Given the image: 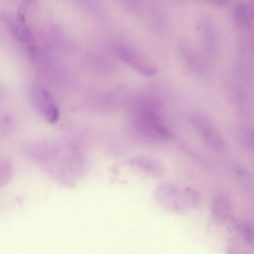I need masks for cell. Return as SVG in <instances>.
Listing matches in <instances>:
<instances>
[{"mask_svg": "<svg viewBox=\"0 0 254 254\" xmlns=\"http://www.w3.org/2000/svg\"><path fill=\"white\" fill-rule=\"evenodd\" d=\"M123 61L138 72L146 76H151L157 72L156 65L144 56L129 49L121 51Z\"/></svg>", "mask_w": 254, "mask_h": 254, "instance_id": "4", "label": "cell"}, {"mask_svg": "<svg viewBox=\"0 0 254 254\" xmlns=\"http://www.w3.org/2000/svg\"><path fill=\"white\" fill-rule=\"evenodd\" d=\"M161 105L155 97L142 101L139 109L137 126L140 132L149 138L161 141L170 140L174 135L162 123Z\"/></svg>", "mask_w": 254, "mask_h": 254, "instance_id": "1", "label": "cell"}, {"mask_svg": "<svg viewBox=\"0 0 254 254\" xmlns=\"http://www.w3.org/2000/svg\"><path fill=\"white\" fill-rule=\"evenodd\" d=\"M238 142L240 146L249 152H253L254 149V130L250 127H243L238 132Z\"/></svg>", "mask_w": 254, "mask_h": 254, "instance_id": "10", "label": "cell"}, {"mask_svg": "<svg viewBox=\"0 0 254 254\" xmlns=\"http://www.w3.org/2000/svg\"><path fill=\"white\" fill-rule=\"evenodd\" d=\"M226 224L233 236L240 240L246 247L254 248V225L252 223L239 220L232 216Z\"/></svg>", "mask_w": 254, "mask_h": 254, "instance_id": "5", "label": "cell"}, {"mask_svg": "<svg viewBox=\"0 0 254 254\" xmlns=\"http://www.w3.org/2000/svg\"><path fill=\"white\" fill-rule=\"evenodd\" d=\"M232 205L228 198L217 196L213 199L211 203V214L214 221L226 224L232 217Z\"/></svg>", "mask_w": 254, "mask_h": 254, "instance_id": "6", "label": "cell"}, {"mask_svg": "<svg viewBox=\"0 0 254 254\" xmlns=\"http://www.w3.org/2000/svg\"><path fill=\"white\" fill-rule=\"evenodd\" d=\"M133 163L144 172L154 178L161 177L165 173V166L163 162L152 157H139L134 159Z\"/></svg>", "mask_w": 254, "mask_h": 254, "instance_id": "7", "label": "cell"}, {"mask_svg": "<svg viewBox=\"0 0 254 254\" xmlns=\"http://www.w3.org/2000/svg\"><path fill=\"white\" fill-rule=\"evenodd\" d=\"M154 196L158 204L167 211L184 214L192 209L189 201L187 187L169 181H163L156 187Z\"/></svg>", "mask_w": 254, "mask_h": 254, "instance_id": "2", "label": "cell"}, {"mask_svg": "<svg viewBox=\"0 0 254 254\" xmlns=\"http://www.w3.org/2000/svg\"><path fill=\"white\" fill-rule=\"evenodd\" d=\"M186 64L193 72L202 74L205 73L208 69V64L201 56L194 53H187L184 56Z\"/></svg>", "mask_w": 254, "mask_h": 254, "instance_id": "9", "label": "cell"}, {"mask_svg": "<svg viewBox=\"0 0 254 254\" xmlns=\"http://www.w3.org/2000/svg\"><path fill=\"white\" fill-rule=\"evenodd\" d=\"M232 171L241 187L246 191L253 190L254 179L251 173L245 167L239 164L233 166Z\"/></svg>", "mask_w": 254, "mask_h": 254, "instance_id": "8", "label": "cell"}, {"mask_svg": "<svg viewBox=\"0 0 254 254\" xmlns=\"http://www.w3.org/2000/svg\"><path fill=\"white\" fill-rule=\"evenodd\" d=\"M190 121L204 141L217 151L226 148L225 140L213 121L206 114L195 112L190 116Z\"/></svg>", "mask_w": 254, "mask_h": 254, "instance_id": "3", "label": "cell"}]
</instances>
